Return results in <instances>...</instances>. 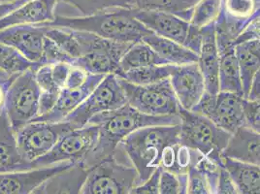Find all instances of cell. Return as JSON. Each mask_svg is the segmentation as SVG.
<instances>
[{
	"instance_id": "52",
	"label": "cell",
	"mask_w": 260,
	"mask_h": 194,
	"mask_svg": "<svg viewBox=\"0 0 260 194\" xmlns=\"http://www.w3.org/2000/svg\"><path fill=\"white\" fill-rule=\"evenodd\" d=\"M256 1H258V2H260V0H256Z\"/></svg>"
},
{
	"instance_id": "14",
	"label": "cell",
	"mask_w": 260,
	"mask_h": 194,
	"mask_svg": "<svg viewBox=\"0 0 260 194\" xmlns=\"http://www.w3.org/2000/svg\"><path fill=\"white\" fill-rule=\"evenodd\" d=\"M75 162H60L51 166L23 171L0 174V194H29L54 174L73 165ZM77 163V162H76Z\"/></svg>"
},
{
	"instance_id": "31",
	"label": "cell",
	"mask_w": 260,
	"mask_h": 194,
	"mask_svg": "<svg viewBox=\"0 0 260 194\" xmlns=\"http://www.w3.org/2000/svg\"><path fill=\"white\" fill-rule=\"evenodd\" d=\"M175 67L174 64L150 65L131 69L117 77L134 85L147 86L170 78Z\"/></svg>"
},
{
	"instance_id": "28",
	"label": "cell",
	"mask_w": 260,
	"mask_h": 194,
	"mask_svg": "<svg viewBox=\"0 0 260 194\" xmlns=\"http://www.w3.org/2000/svg\"><path fill=\"white\" fill-rule=\"evenodd\" d=\"M203 155L201 152L177 143L167 147L163 151L159 167L175 175L187 174L188 169Z\"/></svg>"
},
{
	"instance_id": "26",
	"label": "cell",
	"mask_w": 260,
	"mask_h": 194,
	"mask_svg": "<svg viewBox=\"0 0 260 194\" xmlns=\"http://www.w3.org/2000/svg\"><path fill=\"white\" fill-rule=\"evenodd\" d=\"M238 61L244 98L247 96L253 77L259 72V39L236 44L234 47Z\"/></svg>"
},
{
	"instance_id": "16",
	"label": "cell",
	"mask_w": 260,
	"mask_h": 194,
	"mask_svg": "<svg viewBox=\"0 0 260 194\" xmlns=\"http://www.w3.org/2000/svg\"><path fill=\"white\" fill-rule=\"evenodd\" d=\"M45 27L37 24H21L0 30V42L18 50L27 59L40 63L43 53Z\"/></svg>"
},
{
	"instance_id": "47",
	"label": "cell",
	"mask_w": 260,
	"mask_h": 194,
	"mask_svg": "<svg viewBox=\"0 0 260 194\" xmlns=\"http://www.w3.org/2000/svg\"><path fill=\"white\" fill-rule=\"evenodd\" d=\"M246 99L250 101H259L260 100V73L257 72L252 79V82L249 86V92Z\"/></svg>"
},
{
	"instance_id": "15",
	"label": "cell",
	"mask_w": 260,
	"mask_h": 194,
	"mask_svg": "<svg viewBox=\"0 0 260 194\" xmlns=\"http://www.w3.org/2000/svg\"><path fill=\"white\" fill-rule=\"evenodd\" d=\"M176 97L184 110H191L206 91L205 81L197 62L176 65L169 78Z\"/></svg>"
},
{
	"instance_id": "35",
	"label": "cell",
	"mask_w": 260,
	"mask_h": 194,
	"mask_svg": "<svg viewBox=\"0 0 260 194\" xmlns=\"http://www.w3.org/2000/svg\"><path fill=\"white\" fill-rule=\"evenodd\" d=\"M221 0H198L192 9L189 23L202 28L216 22L220 11Z\"/></svg>"
},
{
	"instance_id": "40",
	"label": "cell",
	"mask_w": 260,
	"mask_h": 194,
	"mask_svg": "<svg viewBox=\"0 0 260 194\" xmlns=\"http://www.w3.org/2000/svg\"><path fill=\"white\" fill-rule=\"evenodd\" d=\"M259 101H250L246 98L243 99V125L256 132L260 131Z\"/></svg>"
},
{
	"instance_id": "1",
	"label": "cell",
	"mask_w": 260,
	"mask_h": 194,
	"mask_svg": "<svg viewBox=\"0 0 260 194\" xmlns=\"http://www.w3.org/2000/svg\"><path fill=\"white\" fill-rule=\"evenodd\" d=\"M180 116H149L131 107L128 103L119 108L100 113L87 123L98 124V141L93 149L84 158L87 168L115 155L119 143L135 130L150 125L180 124Z\"/></svg>"
},
{
	"instance_id": "24",
	"label": "cell",
	"mask_w": 260,
	"mask_h": 194,
	"mask_svg": "<svg viewBox=\"0 0 260 194\" xmlns=\"http://www.w3.org/2000/svg\"><path fill=\"white\" fill-rule=\"evenodd\" d=\"M222 166L235 183L239 194H259V165L222 156Z\"/></svg>"
},
{
	"instance_id": "42",
	"label": "cell",
	"mask_w": 260,
	"mask_h": 194,
	"mask_svg": "<svg viewBox=\"0 0 260 194\" xmlns=\"http://www.w3.org/2000/svg\"><path fill=\"white\" fill-rule=\"evenodd\" d=\"M217 194H239L238 189L223 166L220 167L217 179Z\"/></svg>"
},
{
	"instance_id": "3",
	"label": "cell",
	"mask_w": 260,
	"mask_h": 194,
	"mask_svg": "<svg viewBox=\"0 0 260 194\" xmlns=\"http://www.w3.org/2000/svg\"><path fill=\"white\" fill-rule=\"evenodd\" d=\"M180 124L150 125L133 131L119 143L138 175V184L159 167L163 151L179 143Z\"/></svg>"
},
{
	"instance_id": "9",
	"label": "cell",
	"mask_w": 260,
	"mask_h": 194,
	"mask_svg": "<svg viewBox=\"0 0 260 194\" xmlns=\"http://www.w3.org/2000/svg\"><path fill=\"white\" fill-rule=\"evenodd\" d=\"M126 103V97L119 85L118 77L108 74L104 76L92 92L63 120L71 123L75 130L81 128L87 125L92 117L119 108Z\"/></svg>"
},
{
	"instance_id": "33",
	"label": "cell",
	"mask_w": 260,
	"mask_h": 194,
	"mask_svg": "<svg viewBox=\"0 0 260 194\" xmlns=\"http://www.w3.org/2000/svg\"><path fill=\"white\" fill-rule=\"evenodd\" d=\"M58 2L73 6L83 16L120 8L133 9L131 0H58Z\"/></svg>"
},
{
	"instance_id": "7",
	"label": "cell",
	"mask_w": 260,
	"mask_h": 194,
	"mask_svg": "<svg viewBox=\"0 0 260 194\" xmlns=\"http://www.w3.org/2000/svg\"><path fill=\"white\" fill-rule=\"evenodd\" d=\"M137 184L135 168L119 163L113 155L89 168L81 193L129 194Z\"/></svg>"
},
{
	"instance_id": "34",
	"label": "cell",
	"mask_w": 260,
	"mask_h": 194,
	"mask_svg": "<svg viewBox=\"0 0 260 194\" xmlns=\"http://www.w3.org/2000/svg\"><path fill=\"white\" fill-rule=\"evenodd\" d=\"M41 26V25H40ZM45 36L53 40L64 53L68 54L73 60L82 55V50L79 41L72 29L66 27L44 26Z\"/></svg>"
},
{
	"instance_id": "38",
	"label": "cell",
	"mask_w": 260,
	"mask_h": 194,
	"mask_svg": "<svg viewBox=\"0 0 260 194\" xmlns=\"http://www.w3.org/2000/svg\"><path fill=\"white\" fill-rule=\"evenodd\" d=\"M212 194L209 182L205 175L200 172L194 166L187 171L186 194Z\"/></svg>"
},
{
	"instance_id": "49",
	"label": "cell",
	"mask_w": 260,
	"mask_h": 194,
	"mask_svg": "<svg viewBox=\"0 0 260 194\" xmlns=\"http://www.w3.org/2000/svg\"><path fill=\"white\" fill-rule=\"evenodd\" d=\"M16 76H11L9 78H0V111L4 107L7 89Z\"/></svg>"
},
{
	"instance_id": "23",
	"label": "cell",
	"mask_w": 260,
	"mask_h": 194,
	"mask_svg": "<svg viewBox=\"0 0 260 194\" xmlns=\"http://www.w3.org/2000/svg\"><path fill=\"white\" fill-rule=\"evenodd\" d=\"M88 170L89 169L83 164V162L74 163L47 179L33 191V193H81Z\"/></svg>"
},
{
	"instance_id": "50",
	"label": "cell",
	"mask_w": 260,
	"mask_h": 194,
	"mask_svg": "<svg viewBox=\"0 0 260 194\" xmlns=\"http://www.w3.org/2000/svg\"><path fill=\"white\" fill-rule=\"evenodd\" d=\"M14 1H17V0H0V3H9Z\"/></svg>"
},
{
	"instance_id": "6",
	"label": "cell",
	"mask_w": 260,
	"mask_h": 194,
	"mask_svg": "<svg viewBox=\"0 0 260 194\" xmlns=\"http://www.w3.org/2000/svg\"><path fill=\"white\" fill-rule=\"evenodd\" d=\"M126 101L131 107L149 116H178L181 105L174 92L170 80L138 86L119 78Z\"/></svg>"
},
{
	"instance_id": "45",
	"label": "cell",
	"mask_w": 260,
	"mask_h": 194,
	"mask_svg": "<svg viewBox=\"0 0 260 194\" xmlns=\"http://www.w3.org/2000/svg\"><path fill=\"white\" fill-rule=\"evenodd\" d=\"M87 74L86 71L81 69L80 67H77L75 65L72 64L70 69V72L67 77L65 86L66 88H77L82 86L85 81L87 80Z\"/></svg>"
},
{
	"instance_id": "12",
	"label": "cell",
	"mask_w": 260,
	"mask_h": 194,
	"mask_svg": "<svg viewBox=\"0 0 260 194\" xmlns=\"http://www.w3.org/2000/svg\"><path fill=\"white\" fill-rule=\"evenodd\" d=\"M98 124L87 125L71 130L62 135L53 149L45 155L31 162L32 168L51 166L60 162H82L93 149L98 137Z\"/></svg>"
},
{
	"instance_id": "20",
	"label": "cell",
	"mask_w": 260,
	"mask_h": 194,
	"mask_svg": "<svg viewBox=\"0 0 260 194\" xmlns=\"http://www.w3.org/2000/svg\"><path fill=\"white\" fill-rule=\"evenodd\" d=\"M58 0H29L0 19V30L21 24H43L53 22Z\"/></svg>"
},
{
	"instance_id": "39",
	"label": "cell",
	"mask_w": 260,
	"mask_h": 194,
	"mask_svg": "<svg viewBox=\"0 0 260 194\" xmlns=\"http://www.w3.org/2000/svg\"><path fill=\"white\" fill-rule=\"evenodd\" d=\"M34 77L40 91H48V92L60 91V88L54 83L53 73H52V64L40 65L34 71Z\"/></svg>"
},
{
	"instance_id": "44",
	"label": "cell",
	"mask_w": 260,
	"mask_h": 194,
	"mask_svg": "<svg viewBox=\"0 0 260 194\" xmlns=\"http://www.w3.org/2000/svg\"><path fill=\"white\" fill-rule=\"evenodd\" d=\"M71 67L72 63L69 62H57L52 64V73L54 83L60 89L65 86V83Z\"/></svg>"
},
{
	"instance_id": "41",
	"label": "cell",
	"mask_w": 260,
	"mask_h": 194,
	"mask_svg": "<svg viewBox=\"0 0 260 194\" xmlns=\"http://www.w3.org/2000/svg\"><path fill=\"white\" fill-rule=\"evenodd\" d=\"M161 168H156L152 175L143 183L137 184L131 190V194H159V178Z\"/></svg>"
},
{
	"instance_id": "8",
	"label": "cell",
	"mask_w": 260,
	"mask_h": 194,
	"mask_svg": "<svg viewBox=\"0 0 260 194\" xmlns=\"http://www.w3.org/2000/svg\"><path fill=\"white\" fill-rule=\"evenodd\" d=\"M34 71L30 69L16 76L7 89L3 108L15 132L38 116L40 89Z\"/></svg>"
},
{
	"instance_id": "43",
	"label": "cell",
	"mask_w": 260,
	"mask_h": 194,
	"mask_svg": "<svg viewBox=\"0 0 260 194\" xmlns=\"http://www.w3.org/2000/svg\"><path fill=\"white\" fill-rule=\"evenodd\" d=\"M59 92H48V91H40L39 103H38V116L36 118L42 117L49 114L53 109L57 101ZM35 118V119H36Z\"/></svg>"
},
{
	"instance_id": "30",
	"label": "cell",
	"mask_w": 260,
	"mask_h": 194,
	"mask_svg": "<svg viewBox=\"0 0 260 194\" xmlns=\"http://www.w3.org/2000/svg\"><path fill=\"white\" fill-rule=\"evenodd\" d=\"M133 9L172 13L189 22L198 0H131Z\"/></svg>"
},
{
	"instance_id": "5",
	"label": "cell",
	"mask_w": 260,
	"mask_h": 194,
	"mask_svg": "<svg viewBox=\"0 0 260 194\" xmlns=\"http://www.w3.org/2000/svg\"><path fill=\"white\" fill-rule=\"evenodd\" d=\"M78 39L83 55L76 58L72 64L87 74L94 75L115 74L120 58L133 44L110 40L87 31L78 33Z\"/></svg>"
},
{
	"instance_id": "51",
	"label": "cell",
	"mask_w": 260,
	"mask_h": 194,
	"mask_svg": "<svg viewBox=\"0 0 260 194\" xmlns=\"http://www.w3.org/2000/svg\"><path fill=\"white\" fill-rule=\"evenodd\" d=\"M9 77H11V76L6 75V74L0 72V78H9Z\"/></svg>"
},
{
	"instance_id": "11",
	"label": "cell",
	"mask_w": 260,
	"mask_h": 194,
	"mask_svg": "<svg viewBox=\"0 0 260 194\" xmlns=\"http://www.w3.org/2000/svg\"><path fill=\"white\" fill-rule=\"evenodd\" d=\"M259 12L260 2L256 0H221L215 22L217 48L235 47L237 37Z\"/></svg>"
},
{
	"instance_id": "17",
	"label": "cell",
	"mask_w": 260,
	"mask_h": 194,
	"mask_svg": "<svg viewBox=\"0 0 260 194\" xmlns=\"http://www.w3.org/2000/svg\"><path fill=\"white\" fill-rule=\"evenodd\" d=\"M134 17L152 33L184 45L190 23L172 13L133 9Z\"/></svg>"
},
{
	"instance_id": "27",
	"label": "cell",
	"mask_w": 260,
	"mask_h": 194,
	"mask_svg": "<svg viewBox=\"0 0 260 194\" xmlns=\"http://www.w3.org/2000/svg\"><path fill=\"white\" fill-rule=\"evenodd\" d=\"M218 88L220 91H229L244 97L238 61L234 47L219 48Z\"/></svg>"
},
{
	"instance_id": "22",
	"label": "cell",
	"mask_w": 260,
	"mask_h": 194,
	"mask_svg": "<svg viewBox=\"0 0 260 194\" xmlns=\"http://www.w3.org/2000/svg\"><path fill=\"white\" fill-rule=\"evenodd\" d=\"M259 132L242 125L231 134L221 156L259 165Z\"/></svg>"
},
{
	"instance_id": "37",
	"label": "cell",
	"mask_w": 260,
	"mask_h": 194,
	"mask_svg": "<svg viewBox=\"0 0 260 194\" xmlns=\"http://www.w3.org/2000/svg\"><path fill=\"white\" fill-rule=\"evenodd\" d=\"M73 59L64 53L53 40L44 37L43 53L40 60L41 64H54L57 62H69L73 63Z\"/></svg>"
},
{
	"instance_id": "4",
	"label": "cell",
	"mask_w": 260,
	"mask_h": 194,
	"mask_svg": "<svg viewBox=\"0 0 260 194\" xmlns=\"http://www.w3.org/2000/svg\"><path fill=\"white\" fill-rule=\"evenodd\" d=\"M179 116L181 119L179 143L221 163V152L231 134L205 116L191 110L181 107Z\"/></svg>"
},
{
	"instance_id": "19",
	"label": "cell",
	"mask_w": 260,
	"mask_h": 194,
	"mask_svg": "<svg viewBox=\"0 0 260 194\" xmlns=\"http://www.w3.org/2000/svg\"><path fill=\"white\" fill-rule=\"evenodd\" d=\"M104 75L88 74L85 83L77 88H66L60 89L57 101L54 109L47 115L36 118L34 120H44L50 122L62 121L63 119L72 113L75 109L87 98L92 90L96 87Z\"/></svg>"
},
{
	"instance_id": "46",
	"label": "cell",
	"mask_w": 260,
	"mask_h": 194,
	"mask_svg": "<svg viewBox=\"0 0 260 194\" xmlns=\"http://www.w3.org/2000/svg\"><path fill=\"white\" fill-rule=\"evenodd\" d=\"M202 41V33L201 28L196 27L194 25L190 24L188 34L186 37V41L184 43V47L188 48L190 51L194 52L195 54H199L200 47Z\"/></svg>"
},
{
	"instance_id": "48",
	"label": "cell",
	"mask_w": 260,
	"mask_h": 194,
	"mask_svg": "<svg viewBox=\"0 0 260 194\" xmlns=\"http://www.w3.org/2000/svg\"><path fill=\"white\" fill-rule=\"evenodd\" d=\"M29 0H17L14 2H9V3H0V19L3 17L7 16L11 12L20 7L22 4L26 3Z\"/></svg>"
},
{
	"instance_id": "36",
	"label": "cell",
	"mask_w": 260,
	"mask_h": 194,
	"mask_svg": "<svg viewBox=\"0 0 260 194\" xmlns=\"http://www.w3.org/2000/svg\"><path fill=\"white\" fill-rule=\"evenodd\" d=\"M187 174L175 175L161 169L159 178V193L186 194Z\"/></svg>"
},
{
	"instance_id": "32",
	"label": "cell",
	"mask_w": 260,
	"mask_h": 194,
	"mask_svg": "<svg viewBox=\"0 0 260 194\" xmlns=\"http://www.w3.org/2000/svg\"><path fill=\"white\" fill-rule=\"evenodd\" d=\"M41 63L32 62L18 50L0 42V72L8 76L19 75L27 70H36Z\"/></svg>"
},
{
	"instance_id": "18",
	"label": "cell",
	"mask_w": 260,
	"mask_h": 194,
	"mask_svg": "<svg viewBox=\"0 0 260 194\" xmlns=\"http://www.w3.org/2000/svg\"><path fill=\"white\" fill-rule=\"evenodd\" d=\"M202 41L198 54L197 64L203 75L206 86V92L216 94L218 88V65L219 54L216 40L215 22H212L201 28Z\"/></svg>"
},
{
	"instance_id": "2",
	"label": "cell",
	"mask_w": 260,
	"mask_h": 194,
	"mask_svg": "<svg viewBox=\"0 0 260 194\" xmlns=\"http://www.w3.org/2000/svg\"><path fill=\"white\" fill-rule=\"evenodd\" d=\"M41 26L66 27L73 30L94 33L100 37L119 42L135 43L152 34L133 15V9H114L83 17L55 16L53 22Z\"/></svg>"
},
{
	"instance_id": "10",
	"label": "cell",
	"mask_w": 260,
	"mask_h": 194,
	"mask_svg": "<svg viewBox=\"0 0 260 194\" xmlns=\"http://www.w3.org/2000/svg\"><path fill=\"white\" fill-rule=\"evenodd\" d=\"M75 130L68 121H30L16 132L18 149L22 158L34 161L53 149L65 133Z\"/></svg>"
},
{
	"instance_id": "13",
	"label": "cell",
	"mask_w": 260,
	"mask_h": 194,
	"mask_svg": "<svg viewBox=\"0 0 260 194\" xmlns=\"http://www.w3.org/2000/svg\"><path fill=\"white\" fill-rule=\"evenodd\" d=\"M243 99L244 97L234 92L219 90L211 94L205 91L191 111L205 116L218 127L232 134L244 123Z\"/></svg>"
},
{
	"instance_id": "21",
	"label": "cell",
	"mask_w": 260,
	"mask_h": 194,
	"mask_svg": "<svg viewBox=\"0 0 260 194\" xmlns=\"http://www.w3.org/2000/svg\"><path fill=\"white\" fill-rule=\"evenodd\" d=\"M33 169L32 163L21 155L16 132L13 130L4 108L0 111V174Z\"/></svg>"
},
{
	"instance_id": "29",
	"label": "cell",
	"mask_w": 260,
	"mask_h": 194,
	"mask_svg": "<svg viewBox=\"0 0 260 194\" xmlns=\"http://www.w3.org/2000/svg\"><path fill=\"white\" fill-rule=\"evenodd\" d=\"M168 64L152 48L144 41L132 44L126 53L122 55L115 75L126 72L131 69L150 65Z\"/></svg>"
},
{
	"instance_id": "25",
	"label": "cell",
	"mask_w": 260,
	"mask_h": 194,
	"mask_svg": "<svg viewBox=\"0 0 260 194\" xmlns=\"http://www.w3.org/2000/svg\"><path fill=\"white\" fill-rule=\"evenodd\" d=\"M142 41L148 44L168 64L184 65L197 62L198 60V54L184 45L154 33L145 36Z\"/></svg>"
}]
</instances>
